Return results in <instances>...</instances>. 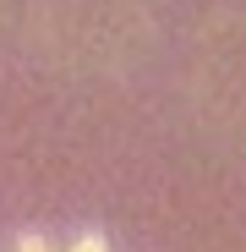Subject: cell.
Segmentation results:
<instances>
[{
	"label": "cell",
	"mask_w": 246,
	"mask_h": 252,
	"mask_svg": "<svg viewBox=\"0 0 246 252\" xmlns=\"http://www.w3.org/2000/svg\"><path fill=\"white\" fill-rule=\"evenodd\" d=\"M44 28L66 61L120 66L142 38V0H50Z\"/></svg>",
	"instance_id": "6da1fadb"
},
{
	"label": "cell",
	"mask_w": 246,
	"mask_h": 252,
	"mask_svg": "<svg viewBox=\"0 0 246 252\" xmlns=\"http://www.w3.org/2000/svg\"><path fill=\"white\" fill-rule=\"evenodd\" d=\"M197 99L214 121L246 126V17L219 22L197 50Z\"/></svg>",
	"instance_id": "7a4b0ae2"
}]
</instances>
